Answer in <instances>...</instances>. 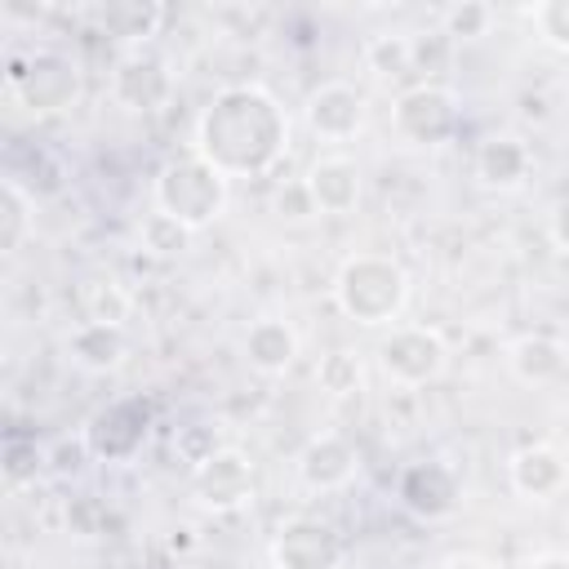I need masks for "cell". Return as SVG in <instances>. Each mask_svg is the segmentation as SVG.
<instances>
[{
    "mask_svg": "<svg viewBox=\"0 0 569 569\" xmlns=\"http://www.w3.org/2000/svg\"><path fill=\"white\" fill-rule=\"evenodd\" d=\"M191 151L227 178H267L289 151V116L262 84H227L204 102Z\"/></svg>",
    "mask_w": 569,
    "mask_h": 569,
    "instance_id": "1",
    "label": "cell"
},
{
    "mask_svg": "<svg viewBox=\"0 0 569 569\" xmlns=\"http://www.w3.org/2000/svg\"><path fill=\"white\" fill-rule=\"evenodd\" d=\"M333 302L365 329H391L409 307V271L387 253H351L333 276Z\"/></svg>",
    "mask_w": 569,
    "mask_h": 569,
    "instance_id": "2",
    "label": "cell"
},
{
    "mask_svg": "<svg viewBox=\"0 0 569 569\" xmlns=\"http://www.w3.org/2000/svg\"><path fill=\"white\" fill-rule=\"evenodd\" d=\"M227 196H231V178L218 173L200 151L173 156L156 173V187H151L156 209L169 213V218H178L191 231H204L209 222H218L222 209H227Z\"/></svg>",
    "mask_w": 569,
    "mask_h": 569,
    "instance_id": "3",
    "label": "cell"
},
{
    "mask_svg": "<svg viewBox=\"0 0 569 569\" xmlns=\"http://www.w3.org/2000/svg\"><path fill=\"white\" fill-rule=\"evenodd\" d=\"M4 93L18 98L36 116L67 111L80 98V67H76V58H67L58 49L9 53V62H4Z\"/></svg>",
    "mask_w": 569,
    "mask_h": 569,
    "instance_id": "4",
    "label": "cell"
},
{
    "mask_svg": "<svg viewBox=\"0 0 569 569\" xmlns=\"http://www.w3.org/2000/svg\"><path fill=\"white\" fill-rule=\"evenodd\" d=\"M391 129L409 147H440V142H449L453 129H458V98H453V89H445L436 80H418V84L400 89V98L391 107Z\"/></svg>",
    "mask_w": 569,
    "mask_h": 569,
    "instance_id": "5",
    "label": "cell"
},
{
    "mask_svg": "<svg viewBox=\"0 0 569 569\" xmlns=\"http://www.w3.org/2000/svg\"><path fill=\"white\" fill-rule=\"evenodd\" d=\"M378 365L396 387H427L445 373L449 347L431 325H391L378 342Z\"/></svg>",
    "mask_w": 569,
    "mask_h": 569,
    "instance_id": "6",
    "label": "cell"
},
{
    "mask_svg": "<svg viewBox=\"0 0 569 569\" xmlns=\"http://www.w3.org/2000/svg\"><path fill=\"white\" fill-rule=\"evenodd\" d=\"M191 493L204 511L231 516L253 502V462L236 445H222L200 467H191Z\"/></svg>",
    "mask_w": 569,
    "mask_h": 569,
    "instance_id": "7",
    "label": "cell"
},
{
    "mask_svg": "<svg viewBox=\"0 0 569 569\" xmlns=\"http://www.w3.org/2000/svg\"><path fill=\"white\" fill-rule=\"evenodd\" d=\"M271 569H338L342 565V533L320 516H289L271 547Z\"/></svg>",
    "mask_w": 569,
    "mask_h": 569,
    "instance_id": "8",
    "label": "cell"
},
{
    "mask_svg": "<svg viewBox=\"0 0 569 569\" xmlns=\"http://www.w3.org/2000/svg\"><path fill=\"white\" fill-rule=\"evenodd\" d=\"M147 436H151V405L138 400V396L111 400L84 427L89 453L98 462H129V458H138V449L147 445Z\"/></svg>",
    "mask_w": 569,
    "mask_h": 569,
    "instance_id": "9",
    "label": "cell"
},
{
    "mask_svg": "<svg viewBox=\"0 0 569 569\" xmlns=\"http://www.w3.org/2000/svg\"><path fill=\"white\" fill-rule=\"evenodd\" d=\"M111 98H116V107H124L133 116L160 111L173 98V67H169V58H160L156 49H129L116 62V71H111Z\"/></svg>",
    "mask_w": 569,
    "mask_h": 569,
    "instance_id": "10",
    "label": "cell"
},
{
    "mask_svg": "<svg viewBox=\"0 0 569 569\" xmlns=\"http://www.w3.org/2000/svg\"><path fill=\"white\" fill-rule=\"evenodd\" d=\"M302 116L320 142H351L365 129V93L347 80H325L320 89L307 93Z\"/></svg>",
    "mask_w": 569,
    "mask_h": 569,
    "instance_id": "11",
    "label": "cell"
},
{
    "mask_svg": "<svg viewBox=\"0 0 569 569\" xmlns=\"http://www.w3.org/2000/svg\"><path fill=\"white\" fill-rule=\"evenodd\" d=\"M396 498L418 520H445V516L458 511L462 485H458V471L445 467V462H413V467L400 471Z\"/></svg>",
    "mask_w": 569,
    "mask_h": 569,
    "instance_id": "12",
    "label": "cell"
},
{
    "mask_svg": "<svg viewBox=\"0 0 569 569\" xmlns=\"http://www.w3.org/2000/svg\"><path fill=\"white\" fill-rule=\"evenodd\" d=\"M507 480L525 502H551L569 485V458L556 445H525L511 453Z\"/></svg>",
    "mask_w": 569,
    "mask_h": 569,
    "instance_id": "13",
    "label": "cell"
},
{
    "mask_svg": "<svg viewBox=\"0 0 569 569\" xmlns=\"http://www.w3.org/2000/svg\"><path fill=\"white\" fill-rule=\"evenodd\" d=\"M356 462H360V458H356V445H351L347 436H338V431H316V436L302 445V453H298V476H302L307 489L333 493V489H347V485H351Z\"/></svg>",
    "mask_w": 569,
    "mask_h": 569,
    "instance_id": "14",
    "label": "cell"
},
{
    "mask_svg": "<svg viewBox=\"0 0 569 569\" xmlns=\"http://www.w3.org/2000/svg\"><path fill=\"white\" fill-rule=\"evenodd\" d=\"M529 169H533V151L516 133H493V138H485L476 147V178L489 191H516V187H525Z\"/></svg>",
    "mask_w": 569,
    "mask_h": 569,
    "instance_id": "15",
    "label": "cell"
},
{
    "mask_svg": "<svg viewBox=\"0 0 569 569\" xmlns=\"http://www.w3.org/2000/svg\"><path fill=\"white\" fill-rule=\"evenodd\" d=\"M302 182H307V191H311V200H316V209L320 213H351L356 204H360V164L351 160V156H320L307 173H302Z\"/></svg>",
    "mask_w": 569,
    "mask_h": 569,
    "instance_id": "16",
    "label": "cell"
},
{
    "mask_svg": "<svg viewBox=\"0 0 569 569\" xmlns=\"http://www.w3.org/2000/svg\"><path fill=\"white\" fill-rule=\"evenodd\" d=\"M76 316L80 325H116L124 329V320L133 316V293L124 289L120 276L111 271H89L76 280Z\"/></svg>",
    "mask_w": 569,
    "mask_h": 569,
    "instance_id": "17",
    "label": "cell"
},
{
    "mask_svg": "<svg viewBox=\"0 0 569 569\" xmlns=\"http://www.w3.org/2000/svg\"><path fill=\"white\" fill-rule=\"evenodd\" d=\"M244 360L258 373H267V378L289 373L293 360H298V333H293V325L280 320V316H258L244 329Z\"/></svg>",
    "mask_w": 569,
    "mask_h": 569,
    "instance_id": "18",
    "label": "cell"
},
{
    "mask_svg": "<svg viewBox=\"0 0 569 569\" xmlns=\"http://www.w3.org/2000/svg\"><path fill=\"white\" fill-rule=\"evenodd\" d=\"M507 365L525 387H547L556 378H565L569 369V347L556 333H525L507 347Z\"/></svg>",
    "mask_w": 569,
    "mask_h": 569,
    "instance_id": "19",
    "label": "cell"
},
{
    "mask_svg": "<svg viewBox=\"0 0 569 569\" xmlns=\"http://www.w3.org/2000/svg\"><path fill=\"white\" fill-rule=\"evenodd\" d=\"M67 351H71V360L80 365V369H89V373H111V369H120L124 365V356H129V338H124V329H116V325H71V333H67Z\"/></svg>",
    "mask_w": 569,
    "mask_h": 569,
    "instance_id": "20",
    "label": "cell"
},
{
    "mask_svg": "<svg viewBox=\"0 0 569 569\" xmlns=\"http://www.w3.org/2000/svg\"><path fill=\"white\" fill-rule=\"evenodd\" d=\"M31 236H36V200L18 173H4V182H0V253L13 258Z\"/></svg>",
    "mask_w": 569,
    "mask_h": 569,
    "instance_id": "21",
    "label": "cell"
},
{
    "mask_svg": "<svg viewBox=\"0 0 569 569\" xmlns=\"http://www.w3.org/2000/svg\"><path fill=\"white\" fill-rule=\"evenodd\" d=\"M98 22H102L107 36L124 40L129 49H147V40L164 22V9L160 4H147V0H116V4H102L98 9Z\"/></svg>",
    "mask_w": 569,
    "mask_h": 569,
    "instance_id": "22",
    "label": "cell"
},
{
    "mask_svg": "<svg viewBox=\"0 0 569 569\" xmlns=\"http://www.w3.org/2000/svg\"><path fill=\"white\" fill-rule=\"evenodd\" d=\"M191 240H196V231L182 227L178 218L160 213V209H151V213L142 218V227H138V244H142L147 253H156V258H182V253L191 249Z\"/></svg>",
    "mask_w": 569,
    "mask_h": 569,
    "instance_id": "23",
    "label": "cell"
},
{
    "mask_svg": "<svg viewBox=\"0 0 569 569\" xmlns=\"http://www.w3.org/2000/svg\"><path fill=\"white\" fill-rule=\"evenodd\" d=\"M365 62L373 76L382 80H400V76H413V40L391 31V36H373L365 44Z\"/></svg>",
    "mask_w": 569,
    "mask_h": 569,
    "instance_id": "24",
    "label": "cell"
},
{
    "mask_svg": "<svg viewBox=\"0 0 569 569\" xmlns=\"http://www.w3.org/2000/svg\"><path fill=\"white\" fill-rule=\"evenodd\" d=\"M493 4H485V0H462V4H449V9H440V31L458 44V40H480V36H489V27H493Z\"/></svg>",
    "mask_w": 569,
    "mask_h": 569,
    "instance_id": "25",
    "label": "cell"
},
{
    "mask_svg": "<svg viewBox=\"0 0 569 569\" xmlns=\"http://www.w3.org/2000/svg\"><path fill=\"white\" fill-rule=\"evenodd\" d=\"M316 378H320V387H325L329 396H356V391H365V365H360V356L347 351V347L329 351V356L316 365Z\"/></svg>",
    "mask_w": 569,
    "mask_h": 569,
    "instance_id": "26",
    "label": "cell"
},
{
    "mask_svg": "<svg viewBox=\"0 0 569 569\" xmlns=\"http://www.w3.org/2000/svg\"><path fill=\"white\" fill-rule=\"evenodd\" d=\"M44 471H49L44 449H36V445H27V440H9V445H4V485H9V489H22V485L40 480Z\"/></svg>",
    "mask_w": 569,
    "mask_h": 569,
    "instance_id": "27",
    "label": "cell"
},
{
    "mask_svg": "<svg viewBox=\"0 0 569 569\" xmlns=\"http://www.w3.org/2000/svg\"><path fill=\"white\" fill-rule=\"evenodd\" d=\"M529 18L542 44H551L556 53H569V0H542L529 9Z\"/></svg>",
    "mask_w": 569,
    "mask_h": 569,
    "instance_id": "28",
    "label": "cell"
},
{
    "mask_svg": "<svg viewBox=\"0 0 569 569\" xmlns=\"http://www.w3.org/2000/svg\"><path fill=\"white\" fill-rule=\"evenodd\" d=\"M409 40H413V71L431 80V76H436V71H440V67L449 62V49H453V40H449V36H445L440 27L413 31Z\"/></svg>",
    "mask_w": 569,
    "mask_h": 569,
    "instance_id": "29",
    "label": "cell"
},
{
    "mask_svg": "<svg viewBox=\"0 0 569 569\" xmlns=\"http://www.w3.org/2000/svg\"><path fill=\"white\" fill-rule=\"evenodd\" d=\"M271 209H276V213H280L284 222H307V218H316V213H320L302 178H293V182L276 187V200H271Z\"/></svg>",
    "mask_w": 569,
    "mask_h": 569,
    "instance_id": "30",
    "label": "cell"
},
{
    "mask_svg": "<svg viewBox=\"0 0 569 569\" xmlns=\"http://www.w3.org/2000/svg\"><path fill=\"white\" fill-rule=\"evenodd\" d=\"M173 449L182 453V462H187V467H200V462H204L209 453H218L222 445H218V436H213V431H204V422H191V427H178Z\"/></svg>",
    "mask_w": 569,
    "mask_h": 569,
    "instance_id": "31",
    "label": "cell"
},
{
    "mask_svg": "<svg viewBox=\"0 0 569 569\" xmlns=\"http://www.w3.org/2000/svg\"><path fill=\"white\" fill-rule=\"evenodd\" d=\"M44 458H49V471H53V476H76L93 453H89V440H84V436H76V440H58Z\"/></svg>",
    "mask_w": 569,
    "mask_h": 569,
    "instance_id": "32",
    "label": "cell"
},
{
    "mask_svg": "<svg viewBox=\"0 0 569 569\" xmlns=\"http://www.w3.org/2000/svg\"><path fill=\"white\" fill-rule=\"evenodd\" d=\"M93 516H98V502H89V498H71V507H67V525H71L80 538L93 533V525H89Z\"/></svg>",
    "mask_w": 569,
    "mask_h": 569,
    "instance_id": "33",
    "label": "cell"
},
{
    "mask_svg": "<svg viewBox=\"0 0 569 569\" xmlns=\"http://www.w3.org/2000/svg\"><path fill=\"white\" fill-rule=\"evenodd\" d=\"M547 236H551V244L560 249V253H569V196L551 209V222H547Z\"/></svg>",
    "mask_w": 569,
    "mask_h": 569,
    "instance_id": "34",
    "label": "cell"
},
{
    "mask_svg": "<svg viewBox=\"0 0 569 569\" xmlns=\"http://www.w3.org/2000/svg\"><path fill=\"white\" fill-rule=\"evenodd\" d=\"M436 569H502V565H493L489 556H476V551H453V556H445Z\"/></svg>",
    "mask_w": 569,
    "mask_h": 569,
    "instance_id": "35",
    "label": "cell"
},
{
    "mask_svg": "<svg viewBox=\"0 0 569 569\" xmlns=\"http://www.w3.org/2000/svg\"><path fill=\"white\" fill-rule=\"evenodd\" d=\"M525 569H569V556L565 551H538V556H529Z\"/></svg>",
    "mask_w": 569,
    "mask_h": 569,
    "instance_id": "36",
    "label": "cell"
},
{
    "mask_svg": "<svg viewBox=\"0 0 569 569\" xmlns=\"http://www.w3.org/2000/svg\"><path fill=\"white\" fill-rule=\"evenodd\" d=\"M187 533H191V529H178V533L169 538V547H173V551H178V547H191V538H187Z\"/></svg>",
    "mask_w": 569,
    "mask_h": 569,
    "instance_id": "37",
    "label": "cell"
}]
</instances>
